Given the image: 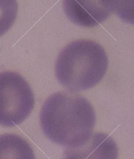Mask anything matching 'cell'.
<instances>
[{
	"label": "cell",
	"mask_w": 134,
	"mask_h": 159,
	"mask_svg": "<svg viewBox=\"0 0 134 159\" xmlns=\"http://www.w3.org/2000/svg\"><path fill=\"white\" fill-rule=\"evenodd\" d=\"M118 149L115 141L103 133L92 134L83 144L67 147L62 159H117Z\"/></svg>",
	"instance_id": "cell-4"
},
{
	"label": "cell",
	"mask_w": 134,
	"mask_h": 159,
	"mask_svg": "<svg viewBox=\"0 0 134 159\" xmlns=\"http://www.w3.org/2000/svg\"><path fill=\"white\" fill-rule=\"evenodd\" d=\"M110 12L125 22L134 25V0H99Z\"/></svg>",
	"instance_id": "cell-7"
},
{
	"label": "cell",
	"mask_w": 134,
	"mask_h": 159,
	"mask_svg": "<svg viewBox=\"0 0 134 159\" xmlns=\"http://www.w3.org/2000/svg\"><path fill=\"white\" fill-rule=\"evenodd\" d=\"M109 61L102 46L81 39L69 43L60 52L55 63V76L71 93L84 91L100 82Z\"/></svg>",
	"instance_id": "cell-2"
},
{
	"label": "cell",
	"mask_w": 134,
	"mask_h": 159,
	"mask_svg": "<svg viewBox=\"0 0 134 159\" xmlns=\"http://www.w3.org/2000/svg\"><path fill=\"white\" fill-rule=\"evenodd\" d=\"M34 107L29 84L19 74L0 72V125L18 126L29 117Z\"/></svg>",
	"instance_id": "cell-3"
},
{
	"label": "cell",
	"mask_w": 134,
	"mask_h": 159,
	"mask_svg": "<svg viewBox=\"0 0 134 159\" xmlns=\"http://www.w3.org/2000/svg\"><path fill=\"white\" fill-rule=\"evenodd\" d=\"M63 8L71 22L84 27L102 23L111 14L99 0H63Z\"/></svg>",
	"instance_id": "cell-5"
},
{
	"label": "cell",
	"mask_w": 134,
	"mask_h": 159,
	"mask_svg": "<svg viewBox=\"0 0 134 159\" xmlns=\"http://www.w3.org/2000/svg\"><path fill=\"white\" fill-rule=\"evenodd\" d=\"M16 0H0V37L13 26L17 15Z\"/></svg>",
	"instance_id": "cell-8"
},
{
	"label": "cell",
	"mask_w": 134,
	"mask_h": 159,
	"mask_svg": "<svg viewBox=\"0 0 134 159\" xmlns=\"http://www.w3.org/2000/svg\"><path fill=\"white\" fill-rule=\"evenodd\" d=\"M0 159H36L30 143L13 134L0 135Z\"/></svg>",
	"instance_id": "cell-6"
},
{
	"label": "cell",
	"mask_w": 134,
	"mask_h": 159,
	"mask_svg": "<svg viewBox=\"0 0 134 159\" xmlns=\"http://www.w3.org/2000/svg\"><path fill=\"white\" fill-rule=\"evenodd\" d=\"M40 125L46 137L67 147L83 144L93 134L96 114L92 105L72 93L59 92L45 101L40 115Z\"/></svg>",
	"instance_id": "cell-1"
}]
</instances>
